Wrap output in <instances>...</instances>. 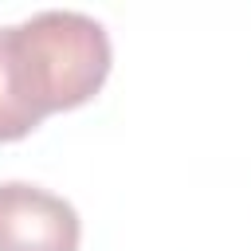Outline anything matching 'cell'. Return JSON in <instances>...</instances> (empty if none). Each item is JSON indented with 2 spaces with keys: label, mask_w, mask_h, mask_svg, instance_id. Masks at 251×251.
<instances>
[{
  "label": "cell",
  "mask_w": 251,
  "mask_h": 251,
  "mask_svg": "<svg viewBox=\"0 0 251 251\" xmlns=\"http://www.w3.org/2000/svg\"><path fill=\"white\" fill-rule=\"evenodd\" d=\"M4 35L16 90L39 118L82 106L110 75V35L86 12L47 8L8 24Z\"/></svg>",
  "instance_id": "cell-1"
},
{
  "label": "cell",
  "mask_w": 251,
  "mask_h": 251,
  "mask_svg": "<svg viewBox=\"0 0 251 251\" xmlns=\"http://www.w3.org/2000/svg\"><path fill=\"white\" fill-rule=\"evenodd\" d=\"M78 212L24 180L0 184V251H78Z\"/></svg>",
  "instance_id": "cell-2"
},
{
  "label": "cell",
  "mask_w": 251,
  "mask_h": 251,
  "mask_svg": "<svg viewBox=\"0 0 251 251\" xmlns=\"http://www.w3.org/2000/svg\"><path fill=\"white\" fill-rule=\"evenodd\" d=\"M43 118L20 98L16 78H12V63H8V35L0 27V141H16L24 133H31Z\"/></svg>",
  "instance_id": "cell-3"
}]
</instances>
